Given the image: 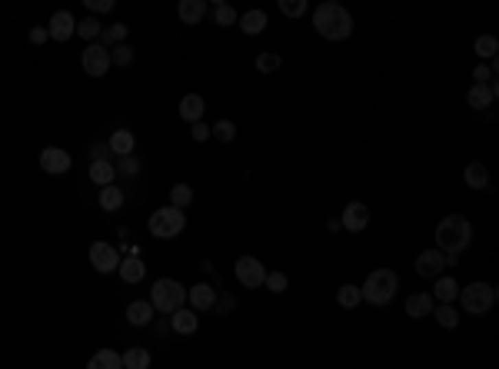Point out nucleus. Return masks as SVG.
Returning <instances> with one entry per match:
<instances>
[{
  "instance_id": "f257e3e1",
  "label": "nucleus",
  "mask_w": 499,
  "mask_h": 369,
  "mask_svg": "<svg viewBox=\"0 0 499 369\" xmlns=\"http://www.w3.org/2000/svg\"><path fill=\"white\" fill-rule=\"evenodd\" d=\"M313 27H316V34L323 40H347L353 34V17H349V10L343 3L326 0V3H320L313 10Z\"/></svg>"
},
{
  "instance_id": "f03ea898",
  "label": "nucleus",
  "mask_w": 499,
  "mask_h": 369,
  "mask_svg": "<svg viewBox=\"0 0 499 369\" xmlns=\"http://www.w3.org/2000/svg\"><path fill=\"white\" fill-rule=\"evenodd\" d=\"M469 239H473V226H469V219L459 217V213H450V217L439 219V226H436V246L443 250V253H463L466 246H469Z\"/></svg>"
},
{
  "instance_id": "7ed1b4c3",
  "label": "nucleus",
  "mask_w": 499,
  "mask_h": 369,
  "mask_svg": "<svg viewBox=\"0 0 499 369\" xmlns=\"http://www.w3.org/2000/svg\"><path fill=\"white\" fill-rule=\"evenodd\" d=\"M360 293H363V300L367 303H373V306H386L399 293V276L393 273V270H373L367 276V283L360 286Z\"/></svg>"
},
{
  "instance_id": "20e7f679",
  "label": "nucleus",
  "mask_w": 499,
  "mask_h": 369,
  "mask_svg": "<svg viewBox=\"0 0 499 369\" xmlns=\"http://www.w3.org/2000/svg\"><path fill=\"white\" fill-rule=\"evenodd\" d=\"M150 237L156 239H174L183 233V226H187V210H180V206H160L156 213H150Z\"/></svg>"
},
{
  "instance_id": "39448f33",
  "label": "nucleus",
  "mask_w": 499,
  "mask_h": 369,
  "mask_svg": "<svg viewBox=\"0 0 499 369\" xmlns=\"http://www.w3.org/2000/svg\"><path fill=\"white\" fill-rule=\"evenodd\" d=\"M150 303L156 313H163V316H170L174 309H180V306L187 303V289L180 286L176 280H170V276H163V280L153 283L150 289Z\"/></svg>"
},
{
  "instance_id": "423d86ee",
  "label": "nucleus",
  "mask_w": 499,
  "mask_h": 369,
  "mask_svg": "<svg viewBox=\"0 0 499 369\" xmlns=\"http://www.w3.org/2000/svg\"><path fill=\"white\" fill-rule=\"evenodd\" d=\"M466 313H473V316H483V313H489V306L496 303V289L489 286V283H469V286H463L459 289V296H456Z\"/></svg>"
},
{
  "instance_id": "0eeeda50",
  "label": "nucleus",
  "mask_w": 499,
  "mask_h": 369,
  "mask_svg": "<svg viewBox=\"0 0 499 369\" xmlns=\"http://www.w3.org/2000/svg\"><path fill=\"white\" fill-rule=\"evenodd\" d=\"M80 64H84V73H87V77H107V70L113 67V60H110V47L93 40V44L84 50Z\"/></svg>"
},
{
  "instance_id": "6e6552de",
  "label": "nucleus",
  "mask_w": 499,
  "mask_h": 369,
  "mask_svg": "<svg viewBox=\"0 0 499 369\" xmlns=\"http://www.w3.org/2000/svg\"><path fill=\"white\" fill-rule=\"evenodd\" d=\"M237 280H240V286H246V289H260L263 280H266V266H263L257 257H240L237 260Z\"/></svg>"
},
{
  "instance_id": "1a4fd4ad",
  "label": "nucleus",
  "mask_w": 499,
  "mask_h": 369,
  "mask_svg": "<svg viewBox=\"0 0 499 369\" xmlns=\"http://www.w3.org/2000/svg\"><path fill=\"white\" fill-rule=\"evenodd\" d=\"M90 263H93L97 273H113V270L120 266V253H117V246H110V243H104V239H97V243L90 246Z\"/></svg>"
},
{
  "instance_id": "9d476101",
  "label": "nucleus",
  "mask_w": 499,
  "mask_h": 369,
  "mask_svg": "<svg viewBox=\"0 0 499 369\" xmlns=\"http://www.w3.org/2000/svg\"><path fill=\"white\" fill-rule=\"evenodd\" d=\"M47 34H50V40H57V44H67L73 34H77V21H73V14L70 10H57L50 23H47Z\"/></svg>"
},
{
  "instance_id": "9b49d317",
  "label": "nucleus",
  "mask_w": 499,
  "mask_h": 369,
  "mask_svg": "<svg viewBox=\"0 0 499 369\" xmlns=\"http://www.w3.org/2000/svg\"><path fill=\"white\" fill-rule=\"evenodd\" d=\"M70 167H73V160H70L67 150H60V147H47V150H40V170H44V174L60 176V174H67Z\"/></svg>"
},
{
  "instance_id": "f8f14e48",
  "label": "nucleus",
  "mask_w": 499,
  "mask_h": 369,
  "mask_svg": "<svg viewBox=\"0 0 499 369\" xmlns=\"http://www.w3.org/2000/svg\"><path fill=\"white\" fill-rule=\"evenodd\" d=\"M367 223H369L367 203H347V210L340 217V226H347V233H363Z\"/></svg>"
},
{
  "instance_id": "ddd939ff",
  "label": "nucleus",
  "mask_w": 499,
  "mask_h": 369,
  "mask_svg": "<svg viewBox=\"0 0 499 369\" xmlns=\"http://www.w3.org/2000/svg\"><path fill=\"white\" fill-rule=\"evenodd\" d=\"M187 300H190V306H194L196 313H203V309H213L217 306V293H213L210 283H196L194 289H187Z\"/></svg>"
},
{
  "instance_id": "4468645a",
  "label": "nucleus",
  "mask_w": 499,
  "mask_h": 369,
  "mask_svg": "<svg viewBox=\"0 0 499 369\" xmlns=\"http://www.w3.org/2000/svg\"><path fill=\"white\" fill-rule=\"evenodd\" d=\"M443 266H446V260H443V250H426V253H419V257H416V273H419V276H439V273H443Z\"/></svg>"
},
{
  "instance_id": "2eb2a0df",
  "label": "nucleus",
  "mask_w": 499,
  "mask_h": 369,
  "mask_svg": "<svg viewBox=\"0 0 499 369\" xmlns=\"http://www.w3.org/2000/svg\"><path fill=\"white\" fill-rule=\"evenodd\" d=\"M176 17L187 23V27H194L207 17V0H180L176 3Z\"/></svg>"
},
{
  "instance_id": "dca6fc26",
  "label": "nucleus",
  "mask_w": 499,
  "mask_h": 369,
  "mask_svg": "<svg viewBox=\"0 0 499 369\" xmlns=\"http://www.w3.org/2000/svg\"><path fill=\"white\" fill-rule=\"evenodd\" d=\"M493 100H496V84H493V80H486V84H476V87L469 90V97H466V104H469L473 110L493 107Z\"/></svg>"
},
{
  "instance_id": "f3484780",
  "label": "nucleus",
  "mask_w": 499,
  "mask_h": 369,
  "mask_svg": "<svg viewBox=\"0 0 499 369\" xmlns=\"http://www.w3.org/2000/svg\"><path fill=\"white\" fill-rule=\"evenodd\" d=\"M433 293H413L410 300H406V316L410 320H426L430 313H433Z\"/></svg>"
},
{
  "instance_id": "a211bd4d",
  "label": "nucleus",
  "mask_w": 499,
  "mask_h": 369,
  "mask_svg": "<svg viewBox=\"0 0 499 369\" xmlns=\"http://www.w3.org/2000/svg\"><path fill=\"white\" fill-rule=\"evenodd\" d=\"M240 21V30L246 34V37H257V34H263L266 27H270V17L263 14V10H246L243 17H237Z\"/></svg>"
},
{
  "instance_id": "6ab92c4d",
  "label": "nucleus",
  "mask_w": 499,
  "mask_h": 369,
  "mask_svg": "<svg viewBox=\"0 0 499 369\" xmlns=\"http://www.w3.org/2000/svg\"><path fill=\"white\" fill-rule=\"evenodd\" d=\"M174 320H170V326H174V333H180V336H190V333H196V326H200V320H196V309H174L170 313Z\"/></svg>"
},
{
  "instance_id": "aec40b11",
  "label": "nucleus",
  "mask_w": 499,
  "mask_h": 369,
  "mask_svg": "<svg viewBox=\"0 0 499 369\" xmlns=\"http://www.w3.org/2000/svg\"><path fill=\"white\" fill-rule=\"evenodd\" d=\"M463 180H466V187H469V190H486V187H489V170H486L479 160H473V163H466Z\"/></svg>"
},
{
  "instance_id": "412c9836",
  "label": "nucleus",
  "mask_w": 499,
  "mask_h": 369,
  "mask_svg": "<svg viewBox=\"0 0 499 369\" xmlns=\"http://www.w3.org/2000/svg\"><path fill=\"white\" fill-rule=\"evenodd\" d=\"M203 97L200 93H187L183 100H180V120H187V123H196L200 117H203Z\"/></svg>"
},
{
  "instance_id": "4be33fe9",
  "label": "nucleus",
  "mask_w": 499,
  "mask_h": 369,
  "mask_svg": "<svg viewBox=\"0 0 499 369\" xmlns=\"http://www.w3.org/2000/svg\"><path fill=\"white\" fill-rule=\"evenodd\" d=\"M153 303H147V300H133L130 306H127V320H130L133 326H147L153 320Z\"/></svg>"
},
{
  "instance_id": "5701e85b",
  "label": "nucleus",
  "mask_w": 499,
  "mask_h": 369,
  "mask_svg": "<svg viewBox=\"0 0 499 369\" xmlns=\"http://www.w3.org/2000/svg\"><path fill=\"white\" fill-rule=\"evenodd\" d=\"M113 176H117V170H113V163H110V160H93V163H90V180H93L97 187H107V183H113Z\"/></svg>"
},
{
  "instance_id": "b1692460",
  "label": "nucleus",
  "mask_w": 499,
  "mask_h": 369,
  "mask_svg": "<svg viewBox=\"0 0 499 369\" xmlns=\"http://www.w3.org/2000/svg\"><path fill=\"white\" fill-rule=\"evenodd\" d=\"M133 147H137V136H133L130 130L110 133V150L117 153V156H127V153H133Z\"/></svg>"
},
{
  "instance_id": "393cba45",
  "label": "nucleus",
  "mask_w": 499,
  "mask_h": 369,
  "mask_svg": "<svg viewBox=\"0 0 499 369\" xmlns=\"http://www.w3.org/2000/svg\"><path fill=\"white\" fill-rule=\"evenodd\" d=\"M100 206H104L107 213H117V210L124 206V190H120V187H113V183L100 187Z\"/></svg>"
},
{
  "instance_id": "a878e982",
  "label": "nucleus",
  "mask_w": 499,
  "mask_h": 369,
  "mask_svg": "<svg viewBox=\"0 0 499 369\" xmlns=\"http://www.w3.org/2000/svg\"><path fill=\"white\" fill-rule=\"evenodd\" d=\"M436 300L439 303H453L456 296H459V283L453 280V276H436Z\"/></svg>"
},
{
  "instance_id": "bb28decb",
  "label": "nucleus",
  "mask_w": 499,
  "mask_h": 369,
  "mask_svg": "<svg viewBox=\"0 0 499 369\" xmlns=\"http://www.w3.org/2000/svg\"><path fill=\"white\" fill-rule=\"evenodd\" d=\"M120 363L127 369H147L150 366V353L147 349H140V346H130L124 356H120Z\"/></svg>"
},
{
  "instance_id": "cd10ccee",
  "label": "nucleus",
  "mask_w": 499,
  "mask_h": 369,
  "mask_svg": "<svg viewBox=\"0 0 499 369\" xmlns=\"http://www.w3.org/2000/svg\"><path fill=\"white\" fill-rule=\"evenodd\" d=\"M117 273L124 276V283H140V280H143V273H147V266L130 257V260H124L120 266H117Z\"/></svg>"
},
{
  "instance_id": "c85d7f7f",
  "label": "nucleus",
  "mask_w": 499,
  "mask_h": 369,
  "mask_svg": "<svg viewBox=\"0 0 499 369\" xmlns=\"http://www.w3.org/2000/svg\"><path fill=\"white\" fill-rule=\"evenodd\" d=\"M433 316L439 320V326H446V329H456L459 326V313H456L453 303H439L433 306Z\"/></svg>"
},
{
  "instance_id": "c756f323",
  "label": "nucleus",
  "mask_w": 499,
  "mask_h": 369,
  "mask_svg": "<svg viewBox=\"0 0 499 369\" xmlns=\"http://www.w3.org/2000/svg\"><path fill=\"white\" fill-rule=\"evenodd\" d=\"M124 363H120V356L113 353V349H100L93 359H90V369H120Z\"/></svg>"
},
{
  "instance_id": "7c9ffc66",
  "label": "nucleus",
  "mask_w": 499,
  "mask_h": 369,
  "mask_svg": "<svg viewBox=\"0 0 499 369\" xmlns=\"http://www.w3.org/2000/svg\"><path fill=\"white\" fill-rule=\"evenodd\" d=\"M473 50H476L483 60H493V57H496V50H499V40L493 37V34H483V37H476Z\"/></svg>"
},
{
  "instance_id": "2f4dec72",
  "label": "nucleus",
  "mask_w": 499,
  "mask_h": 369,
  "mask_svg": "<svg viewBox=\"0 0 499 369\" xmlns=\"http://www.w3.org/2000/svg\"><path fill=\"white\" fill-rule=\"evenodd\" d=\"M360 300H363L360 286H349V283H347V286H340V289H336V303L343 306V309H353Z\"/></svg>"
},
{
  "instance_id": "473e14b6",
  "label": "nucleus",
  "mask_w": 499,
  "mask_h": 369,
  "mask_svg": "<svg viewBox=\"0 0 499 369\" xmlns=\"http://www.w3.org/2000/svg\"><path fill=\"white\" fill-rule=\"evenodd\" d=\"M170 203H174V206H180V210H187V206L194 203V190H190L187 183H176V187H170Z\"/></svg>"
},
{
  "instance_id": "72a5a7b5",
  "label": "nucleus",
  "mask_w": 499,
  "mask_h": 369,
  "mask_svg": "<svg viewBox=\"0 0 499 369\" xmlns=\"http://www.w3.org/2000/svg\"><path fill=\"white\" fill-rule=\"evenodd\" d=\"M283 10V17H290V21H297V17H303L306 7H310V0H277Z\"/></svg>"
},
{
  "instance_id": "f704fd0d",
  "label": "nucleus",
  "mask_w": 499,
  "mask_h": 369,
  "mask_svg": "<svg viewBox=\"0 0 499 369\" xmlns=\"http://www.w3.org/2000/svg\"><path fill=\"white\" fill-rule=\"evenodd\" d=\"M127 40V23H113L110 30L100 34V44L104 47H113V44H124Z\"/></svg>"
},
{
  "instance_id": "c9c22d12",
  "label": "nucleus",
  "mask_w": 499,
  "mask_h": 369,
  "mask_svg": "<svg viewBox=\"0 0 499 369\" xmlns=\"http://www.w3.org/2000/svg\"><path fill=\"white\" fill-rule=\"evenodd\" d=\"M213 23H217V27H233V23H237V10H233L230 3H217V7H213Z\"/></svg>"
},
{
  "instance_id": "e433bc0d",
  "label": "nucleus",
  "mask_w": 499,
  "mask_h": 369,
  "mask_svg": "<svg viewBox=\"0 0 499 369\" xmlns=\"http://www.w3.org/2000/svg\"><path fill=\"white\" fill-rule=\"evenodd\" d=\"M110 60L117 67H130L133 64V50L127 44H113L110 47Z\"/></svg>"
},
{
  "instance_id": "4c0bfd02",
  "label": "nucleus",
  "mask_w": 499,
  "mask_h": 369,
  "mask_svg": "<svg viewBox=\"0 0 499 369\" xmlns=\"http://www.w3.org/2000/svg\"><path fill=\"white\" fill-rule=\"evenodd\" d=\"M210 136H217L220 143H233V136H237V127H233V120H220L217 127L210 130Z\"/></svg>"
},
{
  "instance_id": "58836bf2",
  "label": "nucleus",
  "mask_w": 499,
  "mask_h": 369,
  "mask_svg": "<svg viewBox=\"0 0 499 369\" xmlns=\"http://www.w3.org/2000/svg\"><path fill=\"white\" fill-rule=\"evenodd\" d=\"M77 34H80L84 40H97V37H100L104 30H100V23L93 21V17H87V21H80V23H77Z\"/></svg>"
},
{
  "instance_id": "ea45409f",
  "label": "nucleus",
  "mask_w": 499,
  "mask_h": 369,
  "mask_svg": "<svg viewBox=\"0 0 499 369\" xmlns=\"http://www.w3.org/2000/svg\"><path fill=\"white\" fill-rule=\"evenodd\" d=\"M280 57H277V53H260V57H257V70H263V73H270V70H280Z\"/></svg>"
},
{
  "instance_id": "a19ab883",
  "label": "nucleus",
  "mask_w": 499,
  "mask_h": 369,
  "mask_svg": "<svg viewBox=\"0 0 499 369\" xmlns=\"http://www.w3.org/2000/svg\"><path fill=\"white\" fill-rule=\"evenodd\" d=\"M263 286H266L270 293H283V289H286V273H266Z\"/></svg>"
},
{
  "instance_id": "79ce46f5",
  "label": "nucleus",
  "mask_w": 499,
  "mask_h": 369,
  "mask_svg": "<svg viewBox=\"0 0 499 369\" xmlns=\"http://www.w3.org/2000/svg\"><path fill=\"white\" fill-rule=\"evenodd\" d=\"M93 14H107V10H113L117 7V0H84Z\"/></svg>"
},
{
  "instance_id": "37998d69",
  "label": "nucleus",
  "mask_w": 499,
  "mask_h": 369,
  "mask_svg": "<svg viewBox=\"0 0 499 369\" xmlns=\"http://www.w3.org/2000/svg\"><path fill=\"white\" fill-rule=\"evenodd\" d=\"M120 170H124L127 176H133L137 170H140V163L133 160V153H127V156H120Z\"/></svg>"
},
{
  "instance_id": "c03bdc74",
  "label": "nucleus",
  "mask_w": 499,
  "mask_h": 369,
  "mask_svg": "<svg viewBox=\"0 0 499 369\" xmlns=\"http://www.w3.org/2000/svg\"><path fill=\"white\" fill-rule=\"evenodd\" d=\"M44 40H50L47 27H34V30H30V44H44Z\"/></svg>"
},
{
  "instance_id": "a18cd8bd",
  "label": "nucleus",
  "mask_w": 499,
  "mask_h": 369,
  "mask_svg": "<svg viewBox=\"0 0 499 369\" xmlns=\"http://www.w3.org/2000/svg\"><path fill=\"white\" fill-rule=\"evenodd\" d=\"M194 140H196V143H203V140H210V127H203V123L196 120V123H194Z\"/></svg>"
},
{
  "instance_id": "49530a36",
  "label": "nucleus",
  "mask_w": 499,
  "mask_h": 369,
  "mask_svg": "<svg viewBox=\"0 0 499 369\" xmlns=\"http://www.w3.org/2000/svg\"><path fill=\"white\" fill-rule=\"evenodd\" d=\"M473 80H476V84H486V80H493V70H489V67H476V70H473Z\"/></svg>"
},
{
  "instance_id": "de8ad7c7",
  "label": "nucleus",
  "mask_w": 499,
  "mask_h": 369,
  "mask_svg": "<svg viewBox=\"0 0 499 369\" xmlns=\"http://www.w3.org/2000/svg\"><path fill=\"white\" fill-rule=\"evenodd\" d=\"M217 3H227V0H213V7H217Z\"/></svg>"
},
{
  "instance_id": "09e8293b",
  "label": "nucleus",
  "mask_w": 499,
  "mask_h": 369,
  "mask_svg": "<svg viewBox=\"0 0 499 369\" xmlns=\"http://www.w3.org/2000/svg\"><path fill=\"white\" fill-rule=\"evenodd\" d=\"M333 3H340V0H333Z\"/></svg>"
}]
</instances>
